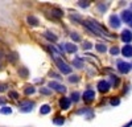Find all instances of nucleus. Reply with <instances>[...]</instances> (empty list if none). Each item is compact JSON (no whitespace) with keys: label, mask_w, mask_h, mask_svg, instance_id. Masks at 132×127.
<instances>
[{"label":"nucleus","mask_w":132,"mask_h":127,"mask_svg":"<svg viewBox=\"0 0 132 127\" xmlns=\"http://www.w3.org/2000/svg\"><path fill=\"white\" fill-rule=\"evenodd\" d=\"M54 61H56V64H57V66H58V69L61 70V73H63V74H69L70 72H71V68L68 65V64H65L61 58H58V57H54Z\"/></svg>","instance_id":"obj_1"},{"label":"nucleus","mask_w":132,"mask_h":127,"mask_svg":"<svg viewBox=\"0 0 132 127\" xmlns=\"http://www.w3.org/2000/svg\"><path fill=\"white\" fill-rule=\"evenodd\" d=\"M118 69L120 73H128L131 70V65L128 62H124V61H119L118 62Z\"/></svg>","instance_id":"obj_2"},{"label":"nucleus","mask_w":132,"mask_h":127,"mask_svg":"<svg viewBox=\"0 0 132 127\" xmlns=\"http://www.w3.org/2000/svg\"><path fill=\"white\" fill-rule=\"evenodd\" d=\"M33 107H35V103H33V102H25V103H21L20 105V111L29 113V111H32Z\"/></svg>","instance_id":"obj_3"},{"label":"nucleus","mask_w":132,"mask_h":127,"mask_svg":"<svg viewBox=\"0 0 132 127\" xmlns=\"http://www.w3.org/2000/svg\"><path fill=\"white\" fill-rule=\"evenodd\" d=\"M49 88L54 89L56 91H61V93H65L66 91V88L63 86V85L58 83V82H49Z\"/></svg>","instance_id":"obj_4"},{"label":"nucleus","mask_w":132,"mask_h":127,"mask_svg":"<svg viewBox=\"0 0 132 127\" xmlns=\"http://www.w3.org/2000/svg\"><path fill=\"white\" fill-rule=\"evenodd\" d=\"M98 90L101 93H107L110 90V83L107 81H99L98 83Z\"/></svg>","instance_id":"obj_5"},{"label":"nucleus","mask_w":132,"mask_h":127,"mask_svg":"<svg viewBox=\"0 0 132 127\" xmlns=\"http://www.w3.org/2000/svg\"><path fill=\"white\" fill-rule=\"evenodd\" d=\"M94 97H95V93H94L93 90H86V91L83 93V95H82V98H83L86 102H91V101L94 99Z\"/></svg>","instance_id":"obj_6"},{"label":"nucleus","mask_w":132,"mask_h":127,"mask_svg":"<svg viewBox=\"0 0 132 127\" xmlns=\"http://www.w3.org/2000/svg\"><path fill=\"white\" fill-rule=\"evenodd\" d=\"M122 19L124 23H132V12L131 11H123L122 12Z\"/></svg>","instance_id":"obj_7"},{"label":"nucleus","mask_w":132,"mask_h":127,"mask_svg":"<svg viewBox=\"0 0 132 127\" xmlns=\"http://www.w3.org/2000/svg\"><path fill=\"white\" fill-rule=\"evenodd\" d=\"M70 98H66V97H63V98H61V101H60V106H61V109L62 110H68L69 109V106H70Z\"/></svg>","instance_id":"obj_8"},{"label":"nucleus","mask_w":132,"mask_h":127,"mask_svg":"<svg viewBox=\"0 0 132 127\" xmlns=\"http://www.w3.org/2000/svg\"><path fill=\"white\" fill-rule=\"evenodd\" d=\"M122 40H123L124 42H129V41L132 40V33H131V30L126 29V30L122 32Z\"/></svg>","instance_id":"obj_9"},{"label":"nucleus","mask_w":132,"mask_h":127,"mask_svg":"<svg viewBox=\"0 0 132 127\" xmlns=\"http://www.w3.org/2000/svg\"><path fill=\"white\" fill-rule=\"evenodd\" d=\"M122 53L124 57H132V45H124L122 49Z\"/></svg>","instance_id":"obj_10"},{"label":"nucleus","mask_w":132,"mask_h":127,"mask_svg":"<svg viewBox=\"0 0 132 127\" xmlns=\"http://www.w3.org/2000/svg\"><path fill=\"white\" fill-rule=\"evenodd\" d=\"M110 23H111V25H112L114 28H119V27H120V21H119V17H118L116 15H114V16L110 17Z\"/></svg>","instance_id":"obj_11"},{"label":"nucleus","mask_w":132,"mask_h":127,"mask_svg":"<svg viewBox=\"0 0 132 127\" xmlns=\"http://www.w3.org/2000/svg\"><path fill=\"white\" fill-rule=\"evenodd\" d=\"M65 48H66V50H68L69 53L77 52V46H75L74 44H71V42H69V44H65Z\"/></svg>","instance_id":"obj_12"},{"label":"nucleus","mask_w":132,"mask_h":127,"mask_svg":"<svg viewBox=\"0 0 132 127\" xmlns=\"http://www.w3.org/2000/svg\"><path fill=\"white\" fill-rule=\"evenodd\" d=\"M28 23L30 25H33V27H36V25H38V19L35 17V16H29L28 17Z\"/></svg>","instance_id":"obj_13"},{"label":"nucleus","mask_w":132,"mask_h":127,"mask_svg":"<svg viewBox=\"0 0 132 127\" xmlns=\"http://www.w3.org/2000/svg\"><path fill=\"white\" fill-rule=\"evenodd\" d=\"M40 113L41 114H48V113H50V106L49 105H44V106H41V109H40Z\"/></svg>","instance_id":"obj_14"},{"label":"nucleus","mask_w":132,"mask_h":127,"mask_svg":"<svg viewBox=\"0 0 132 127\" xmlns=\"http://www.w3.org/2000/svg\"><path fill=\"white\" fill-rule=\"evenodd\" d=\"M73 65L77 66V68H82V66H83V61H82L81 58H75V60L73 61Z\"/></svg>","instance_id":"obj_15"},{"label":"nucleus","mask_w":132,"mask_h":127,"mask_svg":"<svg viewBox=\"0 0 132 127\" xmlns=\"http://www.w3.org/2000/svg\"><path fill=\"white\" fill-rule=\"evenodd\" d=\"M95 48H96V50H98V52H101V53H104V52L107 50L106 45H103V44H96V45H95Z\"/></svg>","instance_id":"obj_16"},{"label":"nucleus","mask_w":132,"mask_h":127,"mask_svg":"<svg viewBox=\"0 0 132 127\" xmlns=\"http://www.w3.org/2000/svg\"><path fill=\"white\" fill-rule=\"evenodd\" d=\"M54 124H57V126H61V124H63V118L62 116H56V118H54Z\"/></svg>","instance_id":"obj_17"},{"label":"nucleus","mask_w":132,"mask_h":127,"mask_svg":"<svg viewBox=\"0 0 132 127\" xmlns=\"http://www.w3.org/2000/svg\"><path fill=\"white\" fill-rule=\"evenodd\" d=\"M0 113H2V114H11V113H12V109H11L9 106H4V107L0 110Z\"/></svg>","instance_id":"obj_18"},{"label":"nucleus","mask_w":132,"mask_h":127,"mask_svg":"<svg viewBox=\"0 0 132 127\" xmlns=\"http://www.w3.org/2000/svg\"><path fill=\"white\" fill-rule=\"evenodd\" d=\"M36 91V89L33 88V86H27V89H25V94L27 95H29V94H33Z\"/></svg>","instance_id":"obj_19"},{"label":"nucleus","mask_w":132,"mask_h":127,"mask_svg":"<svg viewBox=\"0 0 132 127\" xmlns=\"http://www.w3.org/2000/svg\"><path fill=\"white\" fill-rule=\"evenodd\" d=\"M52 12H53V15L56 16V17H62V15H63L61 9H53Z\"/></svg>","instance_id":"obj_20"},{"label":"nucleus","mask_w":132,"mask_h":127,"mask_svg":"<svg viewBox=\"0 0 132 127\" xmlns=\"http://www.w3.org/2000/svg\"><path fill=\"white\" fill-rule=\"evenodd\" d=\"M70 98H71L70 101H73V102H78V99H79V93H73Z\"/></svg>","instance_id":"obj_21"},{"label":"nucleus","mask_w":132,"mask_h":127,"mask_svg":"<svg viewBox=\"0 0 132 127\" xmlns=\"http://www.w3.org/2000/svg\"><path fill=\"white\" fill-rule=\"evenodd\" d=\"M45 37L49 38V40H52V41H57V37L53 36V33H49V32H46V33H45Z\"/></svg>","instance_id":"obj_22"},{"label":"nucleus","mask_w":132,"mask_h":127,"mask_svg":"<svg viewBox=\"0 0 132 127\" xmlns=\"http://www.w3.org/2000/svg\"><path fill=\"white\" fill-rule=\"evenodd\" d=\"M69 81H70V82H78V81H79V77H78V76H70V77H69Z\"/></svg>","instance_id":"obj_23"},{"label":"nucleus","mask_w":132,"mask_h":127,"mask_svg":"<svg viewBox=\"0 0 132 127\" xmlns=\"http://www.w3.org/2000/svg\"><path fill=\"white\" fill-rule=\"evenodd\" d=\"M110 53H111L112 56H116L118 53H119V49H118L116 46H114V48H111V50H110Z\"/></svg>","instance_id":"obj_24"},{"label":"nucleus","mask_w":132,"mask_h":127,"mask_svg":"<svg viewBox=\"0 0 132 127\" xmlns=\"http://www.w3.org/2000/svg\"><path fill=\"white\" fill-rule=\"evenodd\" d=\"M19 73H20V74H21V76H23V77H25L27 74H28V70H27L25 68H21V69L19 70Z\"/></svg>","instance_id":"obj_25"},{"label":"nucleus","mask_w":132,"mask_h":127,"mask_svg":"<svg viewBox=\"0 0 132 127\" xmlns=\"http://www.w3.org/2000/svg\"><path fill=\"white\" fill-rule=\"evenodd\" d=\"M9 97L13 98V99H17V98H19V94H17L16 91H11V93H9Z\"/></svg>","instance_id":"obj_26"},{"label":"nucleus","mask_w":132,"mask_h":127,"mask_svg":"<svg viewBox=\"0 0 132 127\" xmlns=\"http://www.w3.org/2000/svg\"><path fill=\"white\" fill-rule=\"evenodd\" d=\"M79 5L86 8V7H89V2H79Z\"/></svg>","instance_id":"obj_27"},{"label":"nucleus","mask_w":132,"mask_h":127,"mask_svg":"<svg viewBox=\"0 0 132 127\" xmlns=\"http://www.w3.org/2000/svg\"><path fill=\"white\" fill-rule=\"evenodd\" d=\"M71 38L75 41H79V36H77V33H71Z\"/></svg>","instance_id":"obj_28"},{"label":"nucleus","mask_w":132,"mask_h":127,"mask_svg":"<svg viewBox=\"0 0 132 127\" xmlns=\"http://www.w3.org/2000/svg\"><path fill=\"white\" fill-rule=\"evenodd\" d=\"M83 48H85V49H90V48H91V44H90V42H85Z\"/></svg>","instance_id":"obj_29"},{"label":"nucleus","mask_w":132,"mask_h":127,"mask_svg":"<svg viewBox=\"0 0 132 127\" xmlns=\"http://www.w3.org/2000/svg\"><path fill=\"white\" fill-rule=\"evenodd\" d=\"M111 105H112V106H116V105H119V99H112V101H111Z\"/></svg>","instance_id":"obj_30"},{"label":"nucleus","mask_w":132,"mask_h":127,"mask_svg":"<svg viewBox=\"0 0 132 127\" xmlns=\"http://www.w3.org/2000/svg\"><path fill=\"white\" fill-rule=\"evenodd\" d=\"M5 90V85H0V91H4Z\"/></svg>","instance_id":"obj_31"},{"label":"nucleus","mask_w":132,"mask_h":127,"mask_svg":"<svg viewBox=\"0 0 132 127\" xmlns=\"http://www.w3.org/2000/svg\"><path fill=\"white\" fill-rule=\"evenodd\" d=\"M41 93H44V94H49V91H48L46 89H41Z\"/></svg>","instance_id":"obj_32"},{"label":"nucleus","mask_w":132,"mask_h":127,"mask_svg":"<svg viewBox=\"0 0 132 127\" xmlns=\"http://www.w3.org/2000/svg\"><path fill=\"white\" fill-rule=\"evenodd\" d=\"M4 102H5V101H4V99H3V98H0V105H3V103H4Z\"/></svg>","instance_id":"obj_33"},{"label":"nucleus","mask_w":132,"mask_h":127,"mask_svg":"<svg viewBox=\"0 0 132 127\" xmlns=\"http://www.w3.org/2000/svg\"><path fill=\"white\" fill-rule=\"evenodd\" d=\"M131 27H132V23H131Z\"/></svg>","instance_id":"obj_34"}]
</instances>
